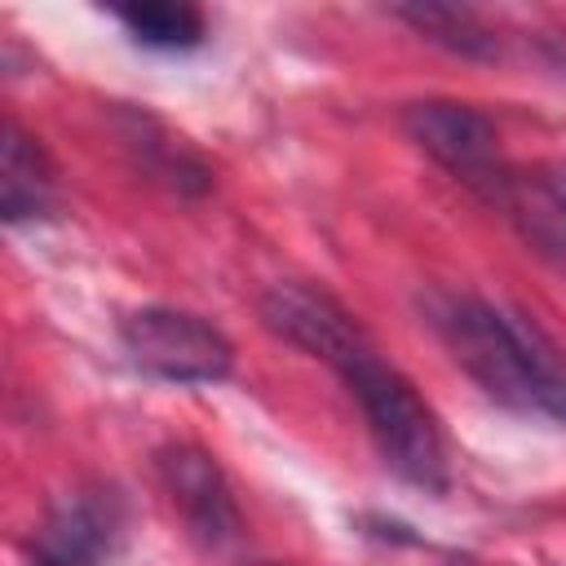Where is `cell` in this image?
I'll list each match as a JSON object with an SVG mask.
<instances>
[{
	"instance_id": "obj_10",
	"label": "cell",
	"mask_w": 566,
	"mask_h": 566,
	"mask_svg": "<svg viewBox=\"0 0 566 566\" xmlns=\"http://www.w3.org/2000/svg\"><path fill=\"white\" fill-rule=\"evenodd\" d=\"M115 18L124 31L150 49H195L203 40V13L190 4H168V0H142V4H119Z\"/></svg>"
},
{
	"instance_id": "obj_2",
	"label": "cell",
	"mask_w": 566,
	"mask_h": 566,
	"mask_svg": "<svg viewBox=\"0 0 566 566\" xmlns=\"http://www.w3.org/2000/svg\"><path fill=\"white\" fill-rule=\"evenodd\" d=\"M340 380L358 398L385 464L402 482H411V486H420L429 495H442L447 482H451L447 442H442V429H438L433 411L416 394V385L398 367H389L376 349L363 354L358 363H349L340 371Z\"/></svg>"
},
{
	"instance_id": "obj_8",
	"label": "cell",
	"mask_w": 566,
	"mask_h": 566,
	"mask_svg": "<svg viewBox=\"0 0 566 566\" xmlns=\"http://www.w3.org/2000/svg\"><path fill=\"white\" fill-rule=\"evenodd\" d=\"M57 177L35 137H27L13 119H4V142H0V212L4 221H31L53 208Z\"/></svg>"
},
{
	"instance_id": "obj_7",
	"label": "cell",
	"mask_w": 566,
	"mask_h": 566,
	"mask_svg": "<svg viewBox=\"0 0 566 566\" xmlns=\"http://www.w3.org/2000/svg\"><path fill=\"white\" fill-rule=\"evenodd\" d=\"M119 539V509L106 491H66L35 531V566H102Z\"/></svg>"
},
{
	"instance_id": "obj_11",
	"label": "cell",
	"mask_w": 566,
	"mask_h": 566,
	"mask_svg": "<svg viewBox=\"0 0 566 566\" xmlns=\"http://www.w3.org/2000/svg\"><path fill=\"white\" fill-rule=\"evenodd\" d=\"M256 566H279V562H256Z\"/></svg>"
},
{
	"instance_id": "obj_9",
	"label": "cell",
	"mask_w": 566,
	"mask_h": 566,
	"mask_svg": "<svg viewBox=\"0 0 566 566\" xmlns=\"http://www.w3.org/2000/svg\"><path fill=\"white\" fill-rule=\"evenodd\" d=\"M394 18H402L416 35H424L429 44H442L447 53L478 57V62H491L500 53L495 31L464 4H398Z\"/></svg>"
},
{
	"instance_id": "obj_3",
	"label": "cell",
	"mask_w": 566,
	"mask_h": 566,
	"mask_svg": "<svg viewBox=\"0 0 566 566\" xmlns=\"http://www.w3.org/2000/svg\"><path fill=\"white\" fill-rule=\"evenodd\" d=\"M119 340L142 371L172 385H212L226 380L234 367V345L226 340L221 327L168 305L133 310L119 323Z\"/></svg>"
},
{
	"instance_id": "obj_4",
	"label": "cell",
	"mask_w": 566,
	"mask_h": 566,
	"mask_svg": "<svg viewBox=\"0 0 566 566\" xmlns=\"http://www.w3.org/2000/svg\"><path fill=\"white\" fill-rule=\"evenodd\" d=\"M402 128L424 155H433L469 190H478L486 199L504 195L509 177L500 164V137L482 111H473L464 102H447V97L411 102L402 111Z\"/></svg>"
},
{
	"instance_id": "obj_1",
	"label": "cell",
	"mask_w": 566,
	"mask_h": 566,
	"mask_svg": "<svg viewBox=\"0 0 566 566\" xmlns=\"http://www.w3.org/2000/svg\"><path fill=\"white\" fill-rule=\"evenodd\" d=\"M424 318L451 358L509 411L566 424V354L526 314L482 296L429 292Z\"/></svg>"
},
{
	"instance_id": "obj_6",
	"label": "cell",
	"mask_w": 566,
	"mask_h": 566,
	"mask_svg": "<svg viewBox=\"0 0 566 566\" xmlns=\"http://www.w3.org/2000/svg\"><path fill=\"white\" fill-rule=\"evenodd\" d=\"M159 478H164V491L172 495L177 513L186 517V526L203 544L221 548L239 535V504L230 495V482H226L221 464L208 451H199L190 442L164 447L159 451Z\"/></svg>"
},
{
	"instance_id": "obj_5",
	"label": "cell",
	"mask_w": 566,
	"mask_h": 566,
	"mask_svg": "<svg viewBox=\"0 0 566 566\" xmlns=\"http://www.w3.org/2000/svg\"><path fill=\"white\" fill-rule=\"evenodd\" d=\"M261 318L274 336L305 349L310 358H323L336 371H345L349 363L371 354V340H367L363 323L332 292H323L314 283H296V279L274 283L261 296Z\"/></svg>"
}]
</instances>
